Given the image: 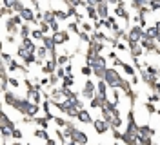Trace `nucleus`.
Listing matches in <instances>:
<instances>
[{
	"mask_svg": "<svg viewBox=\"0 0 160 145\" xmlns=\"http://www.w3.org/2000/svg\"><path fill=\"white\" fill-rule=\"evenodd\" d=\"M115 49H118V51H129V49H128V46H124V44H120V42H117Z\"/></svg>",
	"mask_w": 160,
	"mask_h": 145,
	"instance_id": "31",
	"label": "nucleus"
},
{
	"mask_svg": "<svg viewBox=\"0 0 160 145\" xmlns=\"http://www.w3.org/2000/svg\"><path fill=\"white\" fill-rule=\"evenodd\" d=\"M20 17H22V20L26 24H35L37 26V22H35V11L31 9V7H26V9L20 13Z\"/></svg>",
	"mask_w": 160,
	"mask_h": 145,
	"instance_id": "6",
	"label": "nucleus"
},
{
	"mask_svg": "<svg viewBox=\"0 0 160 145\" xmlns=\"http://www.w3.org/2000/svg\"><path fill=\"white\" fill-rule=\"evenodd\" d=\"M6 42H8V44H15V36H13V35H8V36H6Z\"/></svg>",
	"mask_w": 160,
	"mask_h": 145,
	"instance_id": "33",
	"label": "nucleus"
},
{
	"mask_svg": "<svg viewBox=\"0 0 160 145\" xmlns=\"http://www.w3.org/2000/svg\"><path fill=\"white\" fill-rule=\"evenodd\" d=\"M68 145H82V143H77V142H68Z\"/></svg>",
	"mask_w": 160,
	"mask_h": 145,
	"instance_id": "35",
	"label": "nucleus"
},
{
	"mask_svg": "<svg viewBox=\"0 0 160 145\" xmlns=\"http://www.w3.org/2000/svg\"><path fill=\"white\" fill-rule=\"evenodd\" d=\"M97 13H98L100 20H106L109 17V9H108V4L106 2H97Z\"/></svg>",
	"mask_w": 160,
	"mask_h": 145,
	"instance_id": "7",
	"label": "nucleus"
},
{
	"mask_svg": "<svg viewBox=\"0 0 160 145\" xmlns=\"http://www.w3.org/2000/svg\"><path fill=\"white\" fill-rule=\"evenodd\" d=\"M0 122H2V127H8V129H11V131H15V129H17V123H15L9 116L6 114V113H0Z\"/></svg>",
	"mask_w": 160,
	"mask_h": 145,
	"instance_id": "10",
	"label": "nucleus"
},
{
	"mask_svg": "<svg viewBox=\"0 0 160 145\" xmlns=\"http://www.w3.org/2000/svg\"><path fill=\"white\" fill-rule=\"evenodd\" d=\"M51 26V31H53V33H60V31H62V29H60V26H58V20H55V22H53V24H49Z\"/></svg>",
	"mask_w": 160,
	"mask_h": 145,
	"instance_id": "30",
	"label": "nucleus"
},
{
	"mask_svg": "<svg viewBox=\"0 0 160 145\" xmlns=\"http://www.w3.org/2000/svg\"><path fill=\"white\" fill-rule=\"evenodd\" d=\"M122 69H124V73H126V75H128L129 78L137 76V69L133 67L131 64H122Z\"/></svg>",
	"mask_w": 160,
	"mask_h": 145,
	"instance_id": "16",
	"label": "nucleus"
},
{
	"mask_svg": "<svg viewBox=\"0 0 160 145\" xmlns=\"http://www.w3.org/2000/svg\"><path fill=\"white\" fill-rule=\"evenodd\" d=\"M80 73H82V75H84V76H88V78H89L91 75H93V69H91L89 65H84V67L80 69Z\"/></svg>",
	"mask_w": 160,
	"mask_h": 145,
	"instance_id": "27",
	"label": "nucleus"
},
{
	"mask_svg": "<svg viewBox=\"0 0 160 145\" xmlns=\"http://www.w3.org/2000/svg\"><path fill=\"white\" fill-rule=\"evenodd\" d=\"M78 36H80V40H82V42H86L88 46L91 44V35H89V33H84V31H82V33H80Z\"/></svg>",
	"mask_w": 160,
	"mask_h": 145,
	"instance_id": "26",
	"label": "nucleus"
},
{
	"mask_svg": "<svg viewBox=\"0 0 160 145\" xmlns=\"http://www.w3.org/2000/svg\"><path fill=\"white\" fill-rule=\"evenodd\" d=\"M122 76L118 75V71L115 67H108L106 69V75H104V82L109 85V89H118V84Z\"/></svg>",
	"mask_w": 160,
	"mask_h": 145,
	"instance_id": "1",
	"label": "nucleus"
},
{
	"mask_svg": "<svg viewBox=\"0 0 160 145\" xmlns=\"http://www.w3.org/2000/svg\"><path fill=\"white\" fill-rule=\"evenodd\" d=\"M46 145H57V142H55V140H51V138H49V140L46 142Z\"/></svg>",
	"mask_w": 160,
	"mask_h": 145,
	"instance_id": "34",
	"label": "nucleus"
},
{
	"mask_svg": "<svg viewBox=\"0 0 160 145\" xmlns=\"http://www.w3.org/2000/svg\"><path fill=\"white\" fill-rule=\"evenodd\" d=\"M9 145H22V143H20V142H17V140H15V142H13V143H9Z\"/></svg>",
	"mask_w": 160,
	"mask_h": 145,
	"instance_id": "36",
	"label": "nucleus"
},
{
	"mask_svg": "<svg viewBox=\"0 0 160 145\" xmlns=\"http://www.w3.org/2000/svg\"><path fill=\"white\" fill-rule=\"evenodd\" d=\"M131 87H133V85H131V80H124V78L120 80V84H118V89L122 91V93H124V94H126V93L129 91Z\"/></svg>",
	"mask_w": 160,
	"mask_h": 145,
	"instance_id": "17",
	"label": "nucleus"
},
{
	"mask_svg": "<svg viewBox=\"0 0 160 145\" xmlns=\"http://www.w3.org/2000/svg\"><path fill=\"white\" fill-rule=\"evenodd\" d=\"M58 80H62V78H60L57 73H53V75L49 76V85H51V87H55L57 84H58Z\"/></svg>",
	"mask_w": 160,
	"mask_h": 145,
	"instance_id": "25",
	"label": "nucleus"
},
{
	"mask_svg": "<svg viewBox=\"0 0 160 145\" xmlns=\"http://www.w3.org/2000/svg\"><path fill=\"white\" fill-rule=\"evenodd\" d=\"M144 36V29L140 26H131L128 29V44L129 42H135V44H140V40Z\"/></svg>",
	"mask_w": 160,
	"mask_h": 145,
	"instance_id": "2",
	"label": "nucleus"
},
{
	"mask_svg": "<svg viewBox=\"0 0 160 145\" xmlns=\"http://www.w3.org/2000/svg\"><path fill=\"white\" fill-rule=\"evenodd\" d=\"M144 109H146L149 114H155V113H157V107H155V104H151V102H146V104H144Z\"/></svg>",
	"mask_w": 160,
	"mask_h": 145,
	"instance_id": "24",
	"label": "nucleus"
},
{
	"mask_svg": "<svg viewBox=\"0 0 160 145\" xmlns=\"http://www.w3.org/2000/svg\"><path fill=\"white\" fill-rule=\"evenodd\" d=\"M24 145H31V143H24Z\"/></svg>",
	"mask_w": 160,
	"mask_h": 145,
	"instance_id": "37",
	"label": "nucleus"
},
{
	"mask_svg": "<svg viewBox=\"0 0 160 145\" xmlns=\"http://www.w3.org/2000/svg\"><path fill=\"white\" fill-rule=\"evenodd\" d=\"M2 60L9 64V62H11V60H13V58H11V55H9V53H2Z\"/></svg>",
	"mask_w": 160,
	"mask_h": 145,
	"instance_id": "32",
	"label": "nucleus"
},
{
	"mask_svg": "<svg viewBox=\"0 0 160 145\" xmlns=\"http://www.w3.org/2000/svg\"><path fill=\"white\" fill-rule=\"evenodd\" d=\"M33 123H37L40 129H46L48 131V125H49V120L46 118V116H35L33 118Z\"/></svg>",
	"mask_w": 160,
	"mask_h": 145,
	"instance_id": "13",
	"label": "nucleus"
},
{
	"mask_svg": "<svg viewBox=\"0 0 160 145\" xmlns=\"http://www.w3.org/2000/svg\"><path fill=\"white\" fill-rule=\"evenodd\" d=\"M55 11V17H57V20H68L69 18V15H68V11H64V9H53Z\"/></svg>",
	"mask_w": 160,
	"mask_h": 145,
	"instance_id": "19",
	"label": "nucleus"
},
{
	"mask_svg": "<svg viewBox=\"0 0 160 145\" xmlns=\"http://www.w3.org/2000/svg\"><path fill=\"white\" fill-rule=\"evenodd\" d=\"M122 123H124V120H122L120 116H115V118H113V122H111V129H120Z\"/></svg>",
	"mask_w": 160,
	"mask_h": 145,
	"instance_id": "22",
	"label": "nucleus"
},
{
	"mask_svg": "<svg viewBox=\"0 0 160 145\" xmlns=\"http://www.w3.org/2000/svg\"><path fill=\"white\" fill-rule=\"evenodd\" d=\"M33 134H35V138H40V140H44V142L49 140V133H48L46 129H35Z\"/></svg>",
	"mask_w": 160,
	"mask_h": 145,
	"instance_id": "15",
	"label": "nucleus"
},
{
	"mask_svg": "<svg viewBox=\"0 0 160 145\" xmlns=\"http://www.w3.org/2000/svg\"><path fill=\"white\" fill-rule=\"evenodd\" d=\"M11 138H13V140H17V142L22 140V131H20V129H15V131H13V134H11Z\"/></svg>",
	"mask_w": 160,
	"mask_h": 145,
	"instance_id": "28",
	"label": "nucleus"
},
{
	"mask_svg": "<svg viewBox=\"0 0 160 145\" xmlns=\"http://www.w3.org/2000/svg\"><path fill=\"white\" fill-rule=\"evenodd\" d=\"M9 85H11V87H15V89H18V87H20V80H17V78L9 76Z\"/></svg>",
	"mask_w": 160,
	"mask_h": 145,
	"instance_id": "29",
	"label": "nucleus"
},
{
	"mask_svg": "<svg viewBox=\"0 0 160 145\" xmlns=\"http://www.w3.org/2000/svg\"><path fill=\"white\" fill-rule=\"evenodd\" d=\"M44 36H46V35H44L40 29H33V31H31V40H40V42H42Z\"/></svg>",
	"mask_w": 160,
	"mask_h": 145,
	"instance_id": "20",
	"label": "nucleus"
},
{
	"mask_svg": "<svg viewBox=\"0 0 160 145\" xmlns=\"http://www.w3.org/2000/svg\"><path fill=\"white\" fill-rule=\"evenodd\" d=\"M80 94L86 98V100H93L95 98V94H97V85L91 82L89 78L84 82V87H82V91H80Z\"/></svg>",
	"mask_w": 160,
	"mask_h": 145,
	"instance_id": "3",
	"label": "nucleus"
},
{
	"mask_svg": "<svg viewBox=\"0 0 160 145\" xmlns=\"http://www.w3.org/2000/svg\"><path fill=\"white\" fill-rule=\"evenodd\" d=\"M40 44H42L44 47L48 49L49 53H53V51H57V46H55V42H53V36H49V35H48V36H44Z\"/></svg>",
	"mask_w": 160,
	"mask_h": 145,
	"instance_id": "11",
	"label": "nucleus"
},
{
	"mask_svg": "<svg viewBox=\"0 0 160 145\" xmlns=\"http://www.w3.org/2000/svg\"><path fill=\"white\" fill-rule=\"evenodd\" d=\"M71 85H75V76L73 75H66L62 78V85L60 87H71Z\"/></svg>",
	"mask_w": 160,
	"mask_h": 145,
	"instance_id": "18",
	"label": "nucleus"
},
{
	"mask_svg": "<svg viewBox=\"0 0 160 145\" xmlns=\"http://www.w3.org/2000/svg\"><path fill=\"white\" fill-rule=\"evenodd\" d=\"M108 91H109V85H108L104 80H98V84H97V94L108 96Z\"/></svg>",
	"mask_w": 160,
	"mask_h": 145,
	"instance_id": "14",
	"label": "nucleus"
},
{
	"mask_svg": "<svg viewBox=\"0 0 160 145\" xmlns=\"http://www.w3.org/2000/svg\"><path fill=\"white\" fill-rule=\"evenodd\" d=\"M93 127H95V131H97V134H98V136L106 134V133H108V131L111 129V127H109V123H108V122H104L102 118H98V120H95V122H93Z\"/></svg>",
	"mask_w": 160,
	"mask_h": 145,
	"instance_id": "4",
	"label": "nucleus"
},
{
	"mask_svg": "<svg viewBox=\"0 0 160 145\" xmlns=\"http://www.w3.org/2000/svg\"><path fill=\"white\" fill-rule=\"evenodd\" d=\"M128 49H129V53H131L133 58H140L142 55H144L142 46H140V44H135V42H129V44H128Z\"/></svg>",
	"mask_w": 160,
	"mask_h": 145,
	"instance_id": "5",
	"label": "nucleus"
},
{
	"mask_svg": "<svg viewBox=\"0 0 160 145\" xmlns=\"http://www.w3.org/2000/svg\"><path fill=\"white\" fill-rule=\"evenodd\" d=\"M68 29H69L71 33H75V35H80V33H82V29H80V26L77 24V22H69Z\"/></svg>",
	"mask_w": 160,
	"mask_h": 145,
	"instance_id": "21",
	"label": "nucleus"
},
{
	"mask_svg": "<svg viewBox=\"0 0 160 145\" xmlns=\"http://www.w3.org/2000/svg\"><path fill=\"white\" fill-rule=\"evenodd\" d=\"M53 122L58 125V129H66V125H68V120H64V118H60V116H55Z\"/></svg>",
	"mask_w": 160,
	"mask_h": 145,
	"instance_id": "23",
	"label": "nucleus"
},
{
	"mask_svg": "<svg viewBox=\"0 0 160 145\" xmlns=\"http://www.w3.org/2000/svg\"><path fill=\"white\" fill-rule=\"evenodd\" d=\"M113 145H118V143H113Z\"/></svg>",
	"mask_w": 160,
	"mask_h": 145,
	"instance_id": "38",
	"label": "nucleus"
},
{
	"mask_svg": "<svg viewBox=\"0 0 160 145\" xmlns=\"http://www.w3.org/2000/svg\"><path fill=\"white\" fill-rule=\"evenodd\" d=\"M138 134L146 136V138H153L155 136V129L149 123H142V125H138Z\"/></svg>",
	"mask_w": 160,
	"mask_h": 145,
	"instance_id": "8",
	"label": "nucleus"
},
{
	"mask_svg": "<svg viewBox=\"0 0 160 145\" xmlns=\"http://www.w3.org/2000/svg\"><path fill=\"white\" fill-rule=\"evenodd\" d=\"M18 100V96H17V93H13V91H6L4 93V102L8 104V105H15V102Z\"/></svg>",
	"mask_w": 160,
	"mask_h": 145,
	"instance_id": "12",
	"label": "nucleus"
},
{
	"mask_svg": "<svg viewBox=\"0 0 160 145\" xmlns=\"http://www.w3.org/2000/svg\"><path fill=\"white\" fill-rule=\"evenodd\" d=\"M77 120H78L80 123H93V122H95V120L91 118V113L88 109H82L78 113V116H77Z\"/></svg>",
	"mask_w": 160,
	"mask_h": 145,
	"instance_id": "9",
	"label": "nucleus"
}]
</instances>
